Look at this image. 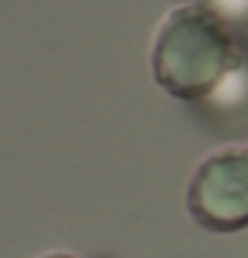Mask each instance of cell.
<instances>
[{
    "label": "cell",
    "instance_id": "obj_1",
    "mask_svg": "<svg viewBox=\"0 0 248 258\" xmlns=\"http://www.w3.org/2000/svg\"><path fill=\"white\" fill-rule=\"evenodd\" d=\"M238 59L232 33L203 4L173 7L153 39V76L186 101H203Z\"/></svg>",
    "mask_w": 248,
    "mask_h": 258
},
{
    "label": "cell",
    "instance_id": "obj_2",
    "mask_svg": "<svg viewBox=\"0 0 248 258\" xmlns=\"http://www.w3.org/2000/svg\"><path fill=\"white\" fill-rule=\"evenodd\" d=\"M190 213L212 232H238L248 226V151H219L196 167L190 183Z\"/></svg>",
    "mask_w": 248,
    "mask_h": 258
},
{
    "label": "cell",
    "instance_id": "obj_3",
    "mask_svg": "<svg viewBox=\"0 0 248 258\" xmlns=\"http://www.w3.org/2000/svg\"><path fill=\"white\" fill-rule=\"evenodd\" d=\"M229 33H248V0H196Z\"/></svg>",
    "mask_w": 248,
    "mask_h": 258
},
{
    "label": "cell",
    "instance_id": "obj_4",
    "mask_svg": "<svg viewBox=\"0 0 248 258\" xmlns=\"http://www.w3.org/2000/svg\"><path fill=\"white\" fill-rule=\"evenodd\" d=\"M43 258H75V255H69V252H52V255H43Z\"/></svg>",
    "mask_w": 248,
    "mask_h": 258
}]
</instances>
